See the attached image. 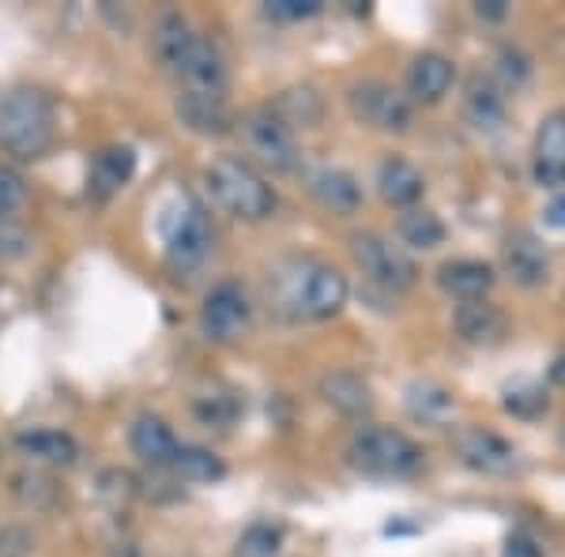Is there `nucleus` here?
Listing matches in <instances>:
<instances>
[{"label":"nucleus","instance_id":"31","mask_svg":"<svg viewBox=\"0 0 565 557\" xmlns=\"http://www.w3.org/2000/svg\"><path fill=\"white\" fill-rule=\"evenodd\" d=\"M193 410H196V418L204 426H226V422H234V415H238V399H231V396H204V399H196Z\"/></svg>","mask_w":565,"mask_h":557},{"label":"nucleus","instance_id":"10","mask_svg":"<svg viewBox=\"0 0 565 557\" xmlns=\"http://www.w3.org/2000/svg\"><path fill=\"white\" fill-rule=\"evenodd\" d=\"M249 321H253V306L238 282H218L212 294L204 298V309H200V324H204L207 340L215 343L242 340L249 332Z\"/></svg>","mask_w":565,"mask_h":557},{"label":"nucleus","instance_id":"37","mask_svg":"<svg viewBox=\"0 0 565 557\" xmlns=\"http://www.w3.org/2000/svg\"><path fill=\"white\" fill-rule=\"evenodd\" d=\"M505 557H543V550L527 535H513L505 543Z\"/></svg>","mask_w":565,"mask_h":557},{"label":"nucleus","instance_id":"20","mask_svg":"<svg viewBox=\"0 0 565 557\" xmlns=\"http://www.w3.org/2000/svg\"><path fill=\"white\" fill-rule=\"evenodd\" d=\"M129 444L143 463H151V468H170V460H174V452H178V437L170 433V426L151 415H143L132 422Z\"/></svg>","mask_w":565,"mask_h":557},{"label":"nucleus","instance_id":"28","mask_svg":"<svg viewBox=\"0 0 565 557\" xmlns=\"http://www.w3.org/2000/svg\"><path fill=\"white\" fill-rule=\"evenodd\" d=\"M271 114H276L279 121L287 125V129H295V125H302V129H313V125L321 121V98H317L309 87H302V90H282Z\"/></svg>","mask_w":565,"mask_h":557},{"label":"nucleus","instance_id":"15","mask_svg":"<svg viewBox=\"0 0 565 557\" xmlns=\"http://www.w3.org/2000/svg\"><path fill=\"white\" fill-rule=\"evenodd\" d=\"M309 193H313L317 204H324L328 212L335 215H351L362 207V185L354 181V173L340 170V167H321L309 173Z\"/></svg>","mask_w":565,"mask_h":557},{"label":"nucleus","instance_id":"21","mask_svg":"<svg viewBox=\"0 0 565 557\" xmlns=\"http://www.w3.org/2000/svg\"><path fill=\"white\" fill-rule=\"evenodd\" d=\"M178 121L189 132L200 136H223L231 129V106L226 98H207V95H178Z\"/></svg>","mask_w":565,"mask_h":557},{"label":"nucleus","instance_id":"36","mask_svg":"<svg viewBox=\"0 0 565 557\" xmlns=\"http://www.w3.org/2000/svg\"><path fill=\"white\" fill-rule=\"evenodd\" d=\"M543 223L551 226V231H565V193H558L543 207Z\"/></svg>","mask_w":565,"mask_h":557},{"label":"nucleus","instance_id":"12","mask_svg":"<svg viewBox=\"0 0 565 557\" xmlns=\"http://www.w3.org/2000/svg\"><path fill=\"white\" fill-rule=\"evenodd\" d=\"M452 444H457L460 460L482 474H509L516 468V449L501 433H494V429L468 426L452 437Z\"/></svg>","mask_w":565,"mask_h":557},{"label":"nucleus","instance_id":"38","mask_svg":"<svg viewBox=\"0 0 565 557\" xmlns=\"http://www.w3.org/2000/svg\"><path fill=\"white\" fill-rule=\"evenodd\" d=\"M509 8H505V0H487V4H479V15H487V20H501Z\"/></svg>","mask_w":565,"mask_h":557},{"label":"nucleus","instance_id":"11","mask_svg":"<svg viewBox=\"0 0 565 557\" xmlns=\"http://www.w3.org/2000/svg\"><path fill=\"white\" fill-rule=\"evenodd\" d=\"M532 178L543 189L565 185V109H554L540 121L532 143Z\"/></svg>","mask_w":565,"mask_h":557},{"label":"nucleus","instance_id":"3","mask_svg":"<svg viewBox=\"0 0 565 557\" xmlns=\"http://www.w3.org/2000/svg\"><path fill=\"white\" fill-rule=\"evenodd\" d=\"M57 109L39 87H12L0 95V148L12 159L34 162L53 148Z\"/></svg>","mask_w":565,"mask_h":557},{"label":"nucleus","instance_id":"5","mask_svg":"<svg viewBox=\"0 0 565 557\" xmlns=\"http://www.w3.org/2000/svg\"><path fill=\"white\" fill-rule=\"evenodd\" d=\"M348 456L354 468L373 479H412L423 471V449L407 433L385 426L359 429L348 444Z\"/></svg>","mask_w":565,"mask_h":557},{"label":"nucleus","instance_id":"18","mask_svg":"<svg viewBox=\"0 0 565 557\" xmlns=\"http://www.w3.org/2000/svg\"><path fill=\"white\" fill-rule=\"evenodd\" d=\"M321 396L328 407H335L340 415L348 418H366L373 410V392L359 373H348V369H332L321 377Z\"/></svg>","mask_w":565,"mask_h":557},{"label":"nucleus","instance_id":"23","mask_svg":"<svg viewBox=\"0 0 565 557\" xmlns=\"http://www.w3.org/2000/svg\"><path fill=\"white\" fill-rule=\"evenodd\" d=\"M377 189H381V196H385L388 204L412 207L415 200L423 196L426 181H423V173H418L407 159H385L377 167Z\"/></svg>","mask_w":565,"mask_h":557},{"label":"nucleus","instance_id":"25","mask_svg":"<svg viewBox=\"0 0 565 557\" xmlns=\"http://www.w3.org/2000/svg\"><path fill=\"white\" fill-rule=\"evenodd\" d=\"M407 410H412V418H418V422H445L457 410V399H452V392L445 385H437V381H415L407 388Z\"/></svg>","mask_w":565,"mask_h":557},{"label":"nucleus","instance_id":"24","mask_svg":"<svg viewBox=\"0 0 565 557\" xmlns=\"http://www.w3.org/2000/svg\"><path fill=\"white\" fill-rule=\"evenodd\" d=\"M15 444H20V452H26L31 460H42V463H50V468H68L79 456L76 441H72L68 433H61V429H31V433L15 437Z\"/></svg>","mask_w":565,"mask_h":557},{"label":"nucleus","instance_id":"39","mask_svg":"<svg viewBox=\"0 0 565 557\" xmlns=\"http://www.w3.org/2000/svg\"><path fill=\"white\" fill-rule=\"evenodd\" d=\"M109 557H140V554H136L132 546H121V550H114V554H109Z\"/></svg>","mask_w":565,"mask_h":557},{"label":"nucleus","instance_id":"13","mask_svg":"<svg viewBox=\"0 0 565 557\" xmlns=\"http://www.w3.org/2000/svg\"><path fill=\"white\" fill-rule=\"evenodd\" d=\"M501 260H505L509 276L527 290L543 287V282L551 279V253H546V245L532 231L509 234L505 245H501Z\"/></svg>","mask_w":565,"mask_h":557},{"label":"nucleus","instance_id":"19","mask_svg":"<svg viewBox=\"0 0 565 557\" xmlns=\"http://www.w3.org/2000/svg\"><path fill=\"white\" fill-rule=\"evenodd\" d=\"M437 282H441L445 294L460 301H482L494 287V268L482 260H449L437 271Z\"/></svg>","mask_w":565,"mask_h":557},{"label":"nucleus","instance_id":"6","mask_svg":"<svg viewBox=\"0 0 565 557\" xmlns=\"http://www.w3.org/2000/svg\"><path fill=\"white\" fill-rule=\"evenodd\" d=\"M162 242H167V264L178 271V276H189L200 264L212 257V223H207L204 207L193 204V200L181 196L178 207L162 218Z\"/></svg>","mask_w":565,"mask_h":557},{"label":"nucleus","instance_id":"29","mask_svg":"<svg viewBox=\"0 0 565 557\" xmlns=\"http://www.w3.org/2000/svg\"><path fill=\"white\" fill-rule=\"evenodd\" d=\"M279 546H282V527L260 519V524H249L242 532L238 546H234V557H276Z\"/></svg>","mask_w":565,"mask_h":557},{"label":"nucleus","instance_id":"26","mask_svg":"<svg viewBox=\"0 0 565 557\" xmlns=\"http://www.w3.org/2000/svg\"><path fill=\"white\" fill-rule=\"evenodd\" d=\"M170 471H174L181 482H215L226 474L223 460H218L215 452L193 449V444H178L174 460H170Z\"/></svg>","mask_w":565,"mask_h":557},{"label":"nucleus","instance_id":"17","mask_svg":"<svg viewBox=\"0 0 565 557\" xmlns=\"http://www.w3.org/2000/svg\"><path fill=\"white\" fill-rule=\"evenodd\" d=\"M136 170V151L132 148H106L90 159V173H87V193L90 200H109L114 193H121L129 185Z\"/></svg>","mask_w":565,"mask_h":557},{"label":"nucleus","instance_id":"30","mask_svg":"<svg viewBox=\"0 0 565 557\" xmlns=\"http://www.w3.org/2000/svg\"><path fill=\"white\" fill-rule=\"evenodd\" d=\"M26 204V185L15 170H0V226H8Z\"/></svg>","mask_w":565,"mask_h":557},{"label":"nucleus","instance_id":"9","mask_svg":"<svg viewBox=\"0 0 565 557\" xmlns=\"http://www.w3.org/2000/svg\"><path fill=\"white\" fill-rule=\"evenodd\" d=\"M351 109L362 125L381 132H407L412 129V98H404L385 79H362L351 87Z\"/></svg>","mask_w":565,"mask_h":557},{"label":"nucleus","instance_id":"1","mask_svg":"<svg viewBox=\"0 0 565 557\" xmlns=\"http://www.w3.org/2000/svg\"><path fill=\"white\" fill-rule=\"evenodd\" d=\"M268 301L282 321H328L348 306V279L317 257H290L268 276Z\"/></svg>","mask_w":565,"mask_h":557},{"label":"nucleus","instance_id":"2","mask_svg":"<svg viewBox=\"0 0 565 557\" xmlns=\"http://www.w3.org/2000/svg\"><path fill=\"white\" fill-rule=\"evenodd\" d=\"M154 57L162 61L178 79V95H207V98H226V72L223 53L215 50V42L200 39L181 15H162L154 26Z\"/></svg>","mask_w":565,"mask_h":557},{"label":"nucleus","instance_id":"32","mask_svg":"<svg viewBox=\"0 0 565 557\" xmlns=\"http://www.w3.org/2000/svg\"><path fill=\"white\" fill-rule=\"evenodd\" d=\"M505 410L521 418H532V415H543L546 410V392L535 388V385H524V388H509L505 392Z\"/></svg>","mask_w":565,"mask_h":557},{"label":"nucleus","instance_id":"16","mask_svg":"<svg viewBox=\"0 0 565 557\" xmlns=\"http://www.w3.org/2000/svg\"><path fill=\"white\" fill-rule=\"evenodd\" d=\"M452 324H457L463 343H476V346H494L509 332L505 313L498 306H490V301H460Z\"/></svg>","mask_w":565,"mask_h":557},{"label":"nucleus","instance_id":"4","mask_svg":"<svg viewBox=\"0 0 565 557\" xmlns=\"http://www.w3.org/2000/svg\"><path fill=\"white\" fill-rule=\"evenodd\" d=\"M204 181L215 204L223 207L226 215L242 218V223H264V218L276 212V193H271V185L245 159L218 154V159L207 162Z\"/></svg>","mask_w":565,"mask_h":557},{"label":"nucleus","instance_id":"27","mask_svg":"<svg viewBox=\"0 0 565 557\" xmlns=\"http://www.w3.org/2000/svg\"><path fill=\"white\" fill-rule=\"evenodd\" d=\"M399 237L412 249H437L445 242V223L426 207H412V212L399 215Z\"/></svg>","mask_w":565,"mask_h":557},{"label":"nucleus","instance_id":"7","mask_svg":"<svg viewBox=\"0 0 565 557\" xmlns=\"http://www.w3.org/2000/svg\"><path fill=\"white\" fill-rule=\"evenodd\" d=\"M351 257L373 282H377V287L396 290V294H404V290H412L418 282L415 260L381 234H370V231L354 234L351 237Z\"/></svg>","mask_w":565,"mask_h":557},{"label":"nucleus","instance_id":"35","mask_svg":"<svg viewBox=\"0 0 565 557\" xmlns=\"http://www.w3.org/2000/svg\"><path fill=\"white\" fill-rule=\"evenodd\" d=\"M34 550V535L26 527H4L0 532V557H26Z\"/></svg>","mask_w":565,"mask_h":557},{"label":"nucleus","instance_id":"34","mask_svg":"<svg viewBox=\"0 0 565 557\" xmlns=\"http://www.w3.org/2000/svg\"><path fill=\"white\" fill-rule=\"evenodd\" d=\"M268 12L276 20H309V15L321 12V0H271Z\"/></svg>","mask_w":565,"mask_h":557},{"label":"nucleus","instance_id":"33","mask_svg":"<svg viewBox=\"0 0 565 557\" xmlns=\"http://www.w3.org/2000/svg\"><path fill=\"white\" fill-rule=\"evenodd\" d=\"M15 493H20L23 501H31V505H45V501L57 497V486H53L50 474L31 471V474H20V479H15Z\"/></svg>","mask_w":565,"mask_h":557},{"label":"nucleus","instance_id":"14","mask_svg":"<svg viewBox=\"0 0 565 557\" xmlns=\"http://www.w3.org/2000/svg\"><path fill=\"white\" fill-rule=\"evenodd\" d=\"M452 84H457V65L445 53H418L412 68H407V95H412V103H441Z\"/></svg>","mask_w":565,"mask_h":557},{"label":"nucleus","instance_id":"8","mask_svg":"<svg viewBox=\"0 0 565 557\" xmlns=\"http://www.w3.org/2000/svg\"><path fill=\"white\" fill-rule=\"evenodd\" d=\"M242 136H245V148H249V154L264 170L295 173L298 162H302L295 132H290L271 109H257V114L242 117Z\"/></svg>","mask_w":565,"mask_h":557},{"label":"nucleus","instance_id":"22","mask_svg":"<svg viewBox=\"0 0 565 557\" xmlns=\"http://www.w3.org/2000/svg\"><path fill=\"white\" fill-rule=\"evenodd\" d=\"M463 114L479 132H498L505 125V98L501 90L482 76H471L468 95H463Z\"/></svg>","mask_w":565,"mask_h":557}]
</instances>
